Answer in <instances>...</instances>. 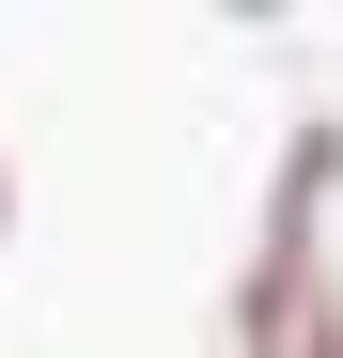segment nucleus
<instances>
[{
    "label": "nucleus",
    "instance_id": "nucleus-1",
    "mask_svg": "<svg viewBox=\"0 0 343 358\" xmlns=\"http://www.w3.org/2000/svg\"><path fill=\"white\" fill-rule=\"evenodd\" d=\"M234 343H250V358H343V296L312 280L297 218H281V250L250 265V312H234Z\"/></svg>",
    "mask_w": 343,
    "mask_h": 358
}]
</instances>
